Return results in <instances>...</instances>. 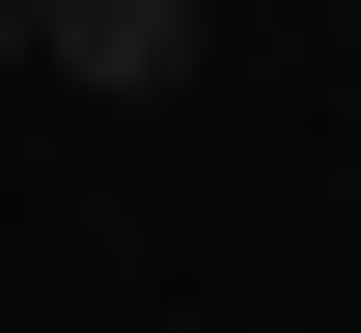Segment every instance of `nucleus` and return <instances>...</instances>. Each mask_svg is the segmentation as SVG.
Wrapping results in <instances>:
<instances>
[{
  "label": "nucleus",
  "mask_w": 361,
  "mask_h": 333,
  "mask_svg": "<svg viewBox=\"0 0 361 333\" xmlns=\"http://www.w3.org/2000/svg\"><path fill=\"white\" fill-rule=\"evenodd\" d=\"M28 84H84V111H167V84H195V0H56V28H28Z\"/></svg>",
  "instance_id": "nucleus-1"
}]
</instances>
